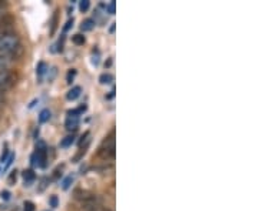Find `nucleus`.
Returning <instances> with one entry per match:
<instances>
[{"mask_svg":"<svg viewBox=\"0 0 258 211\" xmlns=\"http://www.w3.org/2000/svg\"><path fill=\"white\" fill-rule=\"evenodd\" d=\"M22 45L20 40L15 33L6 34L4 37L0 39V54H6V56H15L19 57L22 54Z\"/></svg>","mask_w":258,"mask_h":211,"instance_id":"obj_1","label":"nucleus"},{"mask_svg":"<svg viewBox=\"0 0 258 211\" xmlns=\"http://www.w3.org/2000/svg\"><path fill=\"white\" fill-rule=\"evenodd\" d=\"M98 156L103 160H111L115 157V141H114V133L105 140L103 146L98 150Z\"/></svg>","mask_w":258,"mask_h":211,"instance_id":"obj_2","label":"nucleus"},{"mask_svg":"<svg viewBox=\"0 0 258 211\" xmlns=\"http://www.w3.org/2000/svg\"><path fill=\"white\" fill-rule=\"evenodd\" d=\"M16 84V74L10 70L0 71V93H6Z\"/></svg>","mask_w":258,"mask_h":211,"instance_id":"obj_3","label":"nucleus"},{"mask_svg":"<svg viewBox=\"0 0 258 211\" xmlns=\"http://www.w3.org/2000/svg\"><path fill=\"white\" fill-rule=\"evenodd\" d=\"M48 162V156H46V146L43 141H39L37 144V150L32 157V164L37 165V167H45Z\"/></svg>","mask_w":258,"mask_h":211,"instance_id":"obj_4","label":"nucleus"},{"mask_svg":"<svg viewBox=\"0 0 258 211\" xmlns=\"http://www.w3.org/2000/svg\"><path fill=\"white\" fill-rule=\"evenodd\" d=\"M16 60L15 56H6V54H0V71L9 70V67L12 66V63Z\"/></svg>","mask_w":258,"mask_h":211,"instance_id":"obj_5","label":"nucleus"},{"mask_svg":"<svg viewBox=\"0 0 258 211\" xmlns=\"http://www.w3.org/2000/svg\"><path fill=\"white\" fill-rule=\"evenodd\" d=\"M66 129L68 130H76L78 129V126H79V117L78 116H68V118H66Z\"/></svg>","mask_w":258,"mask_h":211,"instance_id":"obj_6","label":"nucleus"},{"mask_svg":"<svg viewBox=\"0 0 258 211\" xmlns=\"http://www.w3.org/2000/svg\"><path fill=\"white\" fill-rule=\"evenodd\" d=\"M81 93H82V89L79 87V86H75V87H72L70 90L68 92V94H66V98L68 100H76V98L81 96Z\"/></svg>","mask_w":258,"mask_h":211,"instance_id":"obj_7","label":"nucleus"},{"mask_svg":"<svg viewBox=\"0 0 258 211\" xmlns=\"http://www.w3.org/2000/svg\"><path fill=\"white\" fill-rule=\"evenodd\" d=\"M23 179H25V186H30L34 181V179H36V176H34V173L32 170H25L23 171Z\"/></svg>","mask_w":258,"mask_h":211,"instance_id":"obj_8","label":"nucleus"},{"mask_svg":"<svg viewBox=\"0 0 258 211\" xmlns=\"http://www.w3.org/2000/svg\"><path fill=\"white\" fill-rule=\"evenodd\" d=\"M93 27H95V22L92 19H86L85 22L81 24V30L82 32H90Z\"/></svg>","mask_w":258,"mask_h":211,"instance_id":"obj_9","label":"nucleus"},{"mask_svg":"<svg viewBox=\"0 0 258 211\" xmlns=\"http://www.w3.org/2000/svg\"><path fill=\"white\" fill-rule=\"evenodd\" d=\"M49 118H51V112H49L48 109L42 110L40 114H39V121H40V123H46Z\"/></svg>","mask_w":258,"mask_h":211,"instance_id":"obj_10","label":"nucleus"},{"mask_svg":"<svg viewBox=\"0 0 258 211\" xmlns=\"http://www.w3.org/2000/svg\"><path fill=\"white\" fill-rule=\"evenodd\" d=\"M73 141H75V137L73 136H68V137H65L62 141H60V147H69V146H72L73 144Z\"/></svg>","mask_w":258,"mask_h":211,"instance_id":"obj_11","label":"nucleus"},{"mask_svg":"<svg viewBox=\"0 0 258 211\" xmlns=\"http://www.w3.org/2000/svg\"><path fill=\"white\" fill-rule=\"evenodd\" d=\"M72 42H73L75 45L81 46V45L85 43V36H82V34H75V36L72 37Z\"/></svg>","mask_w":258,"mask_h":211,"instance_id":"obj_12","label":"nucleus"},{"mask_svg":"<svg viewBox=\"0 0 258 211\" xmlns=\"http://www.w3.org/2000/svg\"><path fill=\"white\" fill-rule=\"evenodd\" d=\"M99 81H101V84H111L112 81H114V76H111V74H102L101 77H99Z\"/></svg>","mask_w":258,"mask_h":211,"instance_id":"obj_13","label":"nucleus"},{"mask_svg":"<svg viewBox=\"0 0 258 211\" xmlns=\"http://www.w3.org/2000/svg\"><path fill=\"white\" fill-rule=\"evenodd\" d=\"M46 73V65L43 63V62H40L39 65H37V74L39 76H43Z\"/></svg>","mask_w":258,"mask_h":211,"instance_id":"obj_14","label":"nucleus"},{"mask_svg":"<svg viewBox=\"0 0 258 211\" xmlns=\"http://www.w3.org/2000/svg\"><path fill=\"white\" fill-rule=\"evenodd\" d=\"M72 183H73V176H69V177H66V179H65V181H63V184H62L63 190H68Z\"/></svg>","mask_w":258,"mask_h":211,"instance_id":"obj_15","label":"nucleus"},{"mask_svg":"<svg viewBox=\"0 0 258 211\" xmlns=\"http://www.w3.org/2000/svg\"><path fill=\"white\" fill-rule=\"evenodd\" d=\"M23 211H34V204L32 201H25L23 204Z\"/></svg>","mask_w":258,"mask_h":211,"instance_id":"obj_16","label":"nucleus"},{"mask_svg":"<svg viewBox=\"0 0 258 211\" xmlns=\"http://www.w3.org/2000/svg\"><path fill=\"white\" fill-rule=\"evenodd\" d=\"M89 6H90V1H89V0H82L81 4H79V9H81L82 12H86V10L89 9Z\"/></svg>","mask_w":258,"mask_h":211,"instance_id":"obj_17","label":"nucleus"},{"mask_svg":"<svg viewBox=\"0 0 258 211\" xmlns=\"http://www.w3.org/2000/svg\"><path fill=\"white\" fill-rule=\"evenodd\" d=\"M115 4H116V3L112 0V1H111L108 6H106V10H108V13H109V15H114V13H115Z\"/></svg>","mask_w":258,"mask_h":211,"instance_id":"obj_18","label":"nucleus"},{"mask_svg":"<svg viewBox=\"0 0 258 211\" xmlns=\"http://www.w3.org/2000/svg\"><path fill=\"white\" fill-rule=\"evenodd\" d=\"M75 76H76V70H73V69L69 70L68 76H66V81H68V83H72V80L75 79Z\"/></svg>","mask_w":258,"mask_h":211,"instance_id":"obj_19","label":"nucleus"},{"mask_svg":"<svg viewBox=\"0 0 258 211\" xmlns=\"http://www.w3.org/2000/svg\"><path fill=\"white\" fill-rule=\"evenodd\" d=\"M16 173H17L16 170H15V171H12V174H10V177H9V186H13V184L16 183V177H17Z\"/></svg>","mask_w":258,"mask_h":211,"instance_id":"obj_20","label":"nucleus"},{"mask_svg":"<svg viewBox=\"0 0 258 211\" xmlns=\"http://www.w3.org/2000/svg\"><path fill=\"white\" fill-rule=\"evenodd\" d=\"M56 20H57V15L55 13L53 15V19H52V29H51V34H53L55 33V30H56Z\"/></svg>","mask_w":258,"mask_h":211,"instance_id":"obj_21","label":"nucleus"},{"mask_svg":"<svg viewBox=\"0 0 258 211\" xmlns=\"http://www.w3.org/2000/svg\"><path fill=\"white\" fill-rule=\"evenodd\" d=\"M3 7H4V3H1V1H0V22H1V20L6 17V15H7V13L3 10Z\"/></svg>","mask_w":258,"mask_h":211,"instance_id":"obj_22","label":"nucleus"},{"mask_svg":"<svg viewBox=\"0 0 258 211\" xmlns=\"http://www.w3.org/2000/svg\"><path fill=\"white\" fill-rule=\"evenodd\" d=\"M49 203H51V206L55 209V207H57V197L56 195H52L51 200H49Z\"/></svg>","mask_w":258,"mask_h":211,"instance_id":"obj_23","label":"nucleus"},{"mask_svg":"<svg viewBox=\"0 0 258 211\" xmlns=\"http://www.w3.org/2000/svg\"><path fill=\"white\" fill-rule=\"evenodd\" d=\"M13 160H15V154H10V157H9V159L6 160V168H7V167H9V165L12 164V162H13Z\"/></svg>","mask_w":258,"mask_h":211,"instance_id":"obj_24","label":"nucleus"},{"mask_svg":"<svg viewBox=\"0 0 258 211\" xmlns=\"http://www.w3.org/2000/svg\"><path fill=\"white\" fill-rule=\"evenodd\" d=\"M1 198H3V200H9V198H10V193H9V191H1Z\"/></svg>","mask_w":258,"mask_h":211,"instance_id":"obj_25","label":"nucleus"},{"mask_svg":"<svg viewBox=\"0 0 258 211\" xmlns=\"http://www.w3.org/2000/svg\"><path fill=\"white\" fill-rule=\"evenodd\" d=\"M72 26H73V20H69L68 23H66V26L63 27V30H65V32H68V30H69V29H70V27H72Z\"/></svg>","mask_w":258,"mask_h":211,"instance_id":"obj_26","label":"nucleus"},{"mask_svg":"<svg viewBox=\"0 0 258 211\" xmlns=\"http://www.w3.org/2000/svg\"><path fill=\"white\" fill-rule=\"evenodd\" d=\"M4 101V93H0V104Z\"/></svg>","mask_w":258,"mask_h":211,"instance_id":"obj_27","label":"nucleus"},{"mask_svg":"<svg viewBox=\"0 0 258 211\" xmlns=\"http://www.w3.org/2000/svg\"><path fill=\"white\" fill-rule=\"evenodd\" d=\"M114 96H115V90H112V92H111V94H109V96H108L106 98H112Z\"/></svg>","mask_w":258,"mask_h":211,"instance_id":"obj_28","label":"nucleus"},{"mask_svg":"<svg viewBox=\"0 0 258 211\" xmlns=\"http://www.w3.org/2000/svg\"><path fill=\"white\" fill-rule=\"evenodd\" d=\"M109 32H111V33H114V32H115V23H114V24H112V26H111V29H109Z\"/></svg>","mask_w":258,"mask_h":211,"instance_id":"obj_29","label":"nucleus"}]
</instances>
